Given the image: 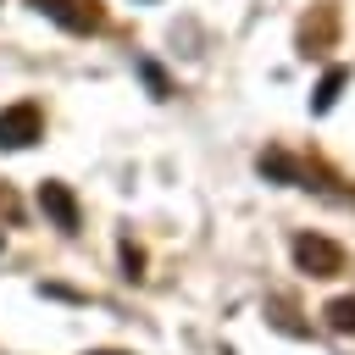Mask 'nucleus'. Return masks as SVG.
<instances>
[{"label":"nucleus","instance_id":"1","mask_svg":"<svg viewBox=\"0 0 355 355\" xmlns=\"http://www.w3.org/2000/svg\"><path fill=\"white\" fill-rule=\"evenodd\" d=\"M33 11H44L50 22H61L67 33H94L105 22V6L100 0H28Z\"/></svg>","mask_w":355,"mask_h":355},{"label":"nucleus","instance_id":"2","mask_svg":"<svg viewBox=\"0 0 355 355\" xmlns=\"http://www.w3.org/2000/svg\"><path fill=\"white\" fill-rule=\"evenodd\" d=\"M294 261H300V272H311V277H338V272H344V250H338L333 239H322V233H300V239H294Z\"/></svg>","mask_w":355,"mask_h":355},{"label":"nucleus","instance_id":"3","mask_svg":"<svg viewBox=\"0 0 355 355\" xmlns=\"http://www.w3.org/2000/svg\"><path fill=\"white\" fill-rule=\"evenodd\" d=\"M39 133H44V116H39L33 100H17V105L0 111V150H28Z\"/></svg>","mask_w":355,"mask_h":355},{"label":"nucleus","instance_id":"4","mask_svg":"<svg viewBox=\"0 0 355 355\" xmlns=\"http://www.w3.org/2000/svg\"><path fill=\"white\" fill-rule=\"evenodd\" d=\"M39 205L55 216V227H61V233H72V227H78V200L67 194V183H39Z\"/></svg>","mask_w":355,"mask_h":355},{"label":"nucleus","instance_id":"5","mask_svg":"<svg viewBox=\"0 0 355 355\" xmlns=\"http://www.w3.org/2000/svg\"><path fill=\"white\" fill-rule=\"evenodd\" d=\"M322 316H327V327H333V333H355V300H349V294H344V300H333Z\"/></svg>","mask_w":355,"mask_h":355},{"label":"nucleus","instance_id":"6","mask_svg":"<svg viewBox=\"0 0 355 355\" xmlns=\"http://www.w3.org/2000/svg\"><path fill=\"white\" fill-rule=\"evenodd\" d=\"M338 89H344V72H327V78H322V89H316V111H327V105L338 100Z\"/></svg>","mask_w":355,"mask_h":355},{"label":"nucleus","instance_id":"7","mask_svg":"<svg viewBox=\"0 0 355 355\" xmlns=\"http://www.w3.org/2000/svg\"><path fill=\"white\" fill-rule=\"evenodd\" d=\"M94 355H122V349H94Z\"/></svg>","mask_w":355,"mask_h":355}]
</instances>
